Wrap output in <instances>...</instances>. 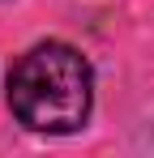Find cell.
Segmentation results:
<instances>
[{
  "label": "cell",
  "mask_w": 154,
  "mask_h": 158,
  "mask_svg": "<svg viewBox=\"0 0 154 158\" xmlns=\"http://www.w3.org/2000/svg\"><path fill=\"white\" fill-rule=\"evenodd\" d=\"M94 103L90 60L69 43H39L9 73V107L34 132H77Z\"/></svg>",
  "instance_id": "obj_1"
}]
</instances>
